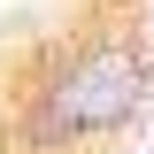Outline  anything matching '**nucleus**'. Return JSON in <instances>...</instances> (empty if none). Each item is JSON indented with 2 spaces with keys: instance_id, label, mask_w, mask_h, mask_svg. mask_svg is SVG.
Wrapping results in <instances>:
<instances>
[{
  "instance_id": "1",
  "label": "nucleus",
  "mask_w": 154,
  "mask_h": 154,
  "mask_svg": "<svg viewBox=\"0 0 154 154\" xmlns=\"http://www.w3.org/2000/svg\"><path fill=\"white\" fill-rule=\"evenodd\" d=\"M146 85H154V62L131 31H85L46 54L38 85L23 93L16 123H8V146L16 154H77L93 139L123 131L146 108Z\"/></svg>"
}]
</instances>
